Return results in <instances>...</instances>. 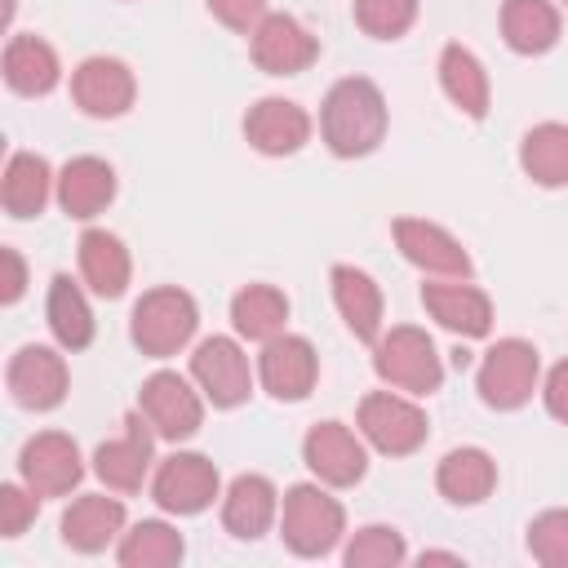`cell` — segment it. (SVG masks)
<instances>
[{
    "label": "cell",
    "mask_w": 568,
    "mask_h": 568,
    "mask_svg": "<svg viewBox=\"0 0 568 568\" xmlns=\"http://www.w3.org/2000/svg\"><path fill=\"white\" fill-rule=\"evenodd\" d=\"M373 373L390 390H404V395H430L444 382L439 351H435L430 333L417 324L382 328V337L373 342Z\"/></svg>",
    "instance_id": "cell-4"
},
{
    "label": "cell",
    "mask_w": 568,
    "mask_h": 568,
    "mask_svg": "<svg viewBox=\"0 0 568 568\" xmlns=\"http://www.w3.org/2000/svg\"><path fill=\"white\" fill-rule=\"evenodd\" d=\"M501 40L515 53H524V58L555 49V40H559V9L550 0H506L501 4Z\"/></svg>",
    "instance_id": "cell-29"
},
{
    "label": "cell",
    "mask_w": 568,
    "mask_h": 568,
    "mask_svg": "<svg viewBox=\"0 0 568 568\" xmlns=\"http://www.w3.org/2000/svg\"><path fill=\"white\" fill-rule=\"evenodd\" d=\"M439 89L470 120H484L488 106H493L488 71H484V62L466 44H444V53H439Z\"/></svg>",
    "instance_id": "cell-26"
},
{
    "label": "cell",
    "mask_w": 568,
    "mask_h": 568,
    "mask_svg": "<svg viewBox=\"0 0 568 568\" xmlns=\"http://www.w3.org/2000/svg\"><path fill=\"white\" fill-rule=\"evenodd\" d=\"M528 550L546 568H568V510H541L528 524Z\"/></svg>",
    "instance_id": "cell-36"
},
{
    "label": "cell",
    "mask_w": 568,
    "mask_h": 568,
    "mask_svg": "<svg viewBox=\"0 0 568 568\" xmlns=\"http://www.w3.org/2000/svg\"><path fill=\"white\" fill-rule=\"evenodd\" d=\"M138 413L151 422L160 439H191L204 426V390H195L182 373H151L138 390Z\"/></svg>",
    "instance_id": "cell-7"
},
{
    "label": "cell",
    "mask_w": 568,
    "mask_h": 568,
    "mask_svg": "<svg viewBox=\"0 0 568 568\" xmlns=\"http://www.w3.org/2000/svg\"><path fill=\"white\" fill-rule=\"evenodd\" d=\"M320 138L337 160H359L382 146L386 138V98L373 80L346 75L324 93L320 106Z\"/></svg>",
    "instance_id": "cell-1"
},
{
    "label": "cell",
    "mask_w": 568,
    "mask_h": 568,
    "mask_svg": "<svg viewBox=\"0 0 568 568\" xmlns=\"http://www.w3.org/2000/svg\"><path fill=\"white\" fill-rule=\"evenodd\" d=\"M541 386V355L532 342L524 337H501L484 351L479 373H475V390L488 408L497 413H515L532 399V390Z\"/></svg>",
    "instance_id": "cell-5"
},
{
    "label": "cell",
    "mask_w": 568,
    "mask_h": 568,
    "mask_svg": "<svg viewBox=\"0 0 568 568\" xmlns=\"http://www.w3.org/2000/svg\"><path fill=\"white\" fill-rule=\"evenodd\" d=\"M422 564H462V555H453V550H422Z\"/></svg>",
    "instance_id": "cell-41"
},
{
    "label": "cell",
    "mask_w": 568,
    "mask_h": 568,
    "mask_svg": "<svg viewBox=\"0 0 568 568\" xmlns=\"http://www.w3.org/2000/svg\"><path fill=\"white\" fill-rule=\"evenodd\" d=\"M564 4H568V0H564Z\"/></svg>",
    "instance_id": "cell-42"
},
{
    "label": "cell",
    "mask_w": 568,
    "mask_h": 568,
    "mask_svg": "<svg viewBox=\"0 0 568 568\" xmlns=\"http://www.w3.org/2000/svg\"><path fill=\"white\" fill-rule=\"evenodd\" d=\"M209 4V13L222 22V27H231V31H240V36H248L262 18H266V0H204Z\"/></svg>",
    "instance_id": "cell-38"
},
{
    "label": "cell",
    "mask_w": 568,
    "mask_h": 568,
    "mask_svg": "<svg viewBox=\"0 0 568 568\" xmlns=\"http://www.w3.org/2000/svg\"><path fill=\"white\" fill-rule=\"evenodd\" d=\"M355 426H359V435H364L377 453H386V457H408V453H417V448L426 444V435H430L426 413H422L408 395H399V390H368V395L359 399Z\"/></svg>",
    "instance_id": "cell-6"
},
{
    "label": "cell",
    "mask_w": 568,
    "mask_h": 568,
    "mask_svg": "<svg viewBox=\"0 0 568 568\" xmlns=\"http://www.w3.org/2000/svg\"><path fill=\"white\" fill-rule=\"evenodd\" d=\"M519 169L537 182V186H568V124L546 120L532 124L519 142Z\"/></svg>",
    "instance_id": "cell-32"
},
{
    "label": "cell",
    "mask_w": 568,
    "mask_h": 568,
    "mask_svg": "<svg viewBox=\"0 0 568 568\" xmlns=\"http://www.w3.org/2000/svg\"><path fill=\"white\" fill-rule=\"evenodd\" d=\"M435 488L453 506H479L497 488V462L484 448H453L435 466Z\"/></svg>",
    "instance_id": "cell-25"
},
{
    "label": "cell",
    "mask_w": 568,
    "mask_h": 568,
    "mask_svg": "<svg viewBox=\"0 0 568 568\" xmlns=\"http://www.w3.org/2000/svg\"><path fill=\"white\" fill-rule=\"evenodd\" d=\"M248 53L266 75H297L320 58V40L293 13H266L248 31Z\"/></svg>",
    "instance_id": "cell-14"
},
{
    "label": "cell",
    "mask_w": 568,
    "mask_h": 568,
    "mask_svg": "<svg viewBox=\"0 0 568 568\" xmlns=\"http://www.w3.org/2000/svg\"><path fill=\"white\" fill-rule=\"evenodd\" d=\"M422 306L435 324H444L457 337H484L493 328V302L479 284L466 280H430L422 284Z\"/></svg>",
    "instance_id": "cell-19"
},
{
    "label": "cell",
    "mask_w": 568,
    "mask_h": 568,
    "mask_svg": "<svg viewBox=\"0 0 568 568\" xmlns=\"http://www.w3.org/2000/svg\"><path fill=\"white\" fill-rule=\"evenodd\" d=\"M231 324L248 342H271L288 324V297L275 284H244L231 297Z\"/></svg>",
    "instance_id": "cell-31"
},
{
    "label": "cell",
    "mask_w": 568,
    "mask_h": 568,
    "mask_svg": "<svg viewBox=\"0 0 568 568\" xmlns=\"http://www.w3.org/2000/svg\"><path fill=\"white\" fill-rule=\"evenodd\" d=\"M346 532V510L324 484H293L280 497V537L293 555L320 559Z\"/></svg>",
    "instance_id": "cell-3"
},
{
    "label": "cell",
    "mask_w": 568,
    "mask_h": 568,
    "mask_svg": "<svg viewBox=\"0 0 568 568\" xmlns=\"http://www.w3.org/2000/svg\"><path fill=\"white\" fill-rule=\"evenodd\" d=\"M191 377L213 408H240L253 395V368L235 337H204L191 355Z\"/></svg>",
    "instance_id": "cell-9"
},
{
    "label": "cell",
    "mask_w": 568,
    "mask_h": 568,
    "mask_svg": "<svg viewBox=\"0 0 568 568\" xmlns=\"http://www.w3.org/2000/svg\"><path fill=\"white\" fill-rule=\"evenodd\" d=\"M0 262H4V280H0V302L13 306L22 293H27V262L18 248H0Z\"/></svg>",
    "instance_id": "cell-40"
},
{
    "label": "cell",
    "mask_w": 568,
    "mask_h": 568,
    "mask_svg": "<svg viewBox=\"0 0 568 568\" xmlns=\"http://www.w3.org/2000/svg\"><path fill=\"white\" fill-rule=\"evenodd\" d=\"M328 284H333V302H337V315L346 320V328L359 342H377L382 337V315H386V302H382L377 280L368 271H359V266L337 262L328 271Z\"/></svg>",
    "instance_id": "cell-23"
},
{
    "label": "cell",
    "mask_w": 568,
    "mask_h": 568,
    "mask_svg": "<svg viewBox=\"0 0 568 568\" xmlns=\"http://www.w3.org/2000/svg\"><path fill=\"white\" fill-rule=\"evenodd\" d=\"M302 462L328 488H351L368 470V453H364L359 435L342 422H315L302 439Z\"/></svg>",
    "instance_id": "cell-13"
},
{
    "label": "cell",
    "mask_w": 568,
    "mask_h": 568,
    "mask_svg": "<svg viewBox=\"0 0 568 568\" xmlns=\"http://www.w3.org/2000/svg\"><path fill=\"white\" fill-rule=\"evenodd\" d=\"M75 248H80V275L98 297H120L129 288L133 262H129V248H124L120 235H111L102 226H89Z\"/></svg>",
    "instance_id": "cell-28"
},
{
    "label": "cell",
    "mask_w": 568,
    "mask_h": 568,
    "mask_svg": "<svg viewBox=\"0 0 568 568\" xmlns=\"http://www.w3.org/2000/svg\"><path fill=\"white\" fill-rule=\"evenodd\" d=\"M311 115L306 106L288 102V98H257L244 115V138L253 151L262 155H297L306 142H311Z\"/></svg>",
    "instance_id": "cell-18"
},
{
    "label": "cell",
    "mask_w": 568,
    "mask_h": 568,
    "mask_svg": "<svg viewBox=\"0 0 568 568\" xmlns=\"http://www.w3.org/2000/svg\"><path fill=\"white\" fill-rule=\"evenodd\" d=\"M200 328V306L186 288L178 284H160V288H146L138 302H133V315H129V337L142 355L151 359H169L178 355Z\"/></svg>",
    "instance_id": "cell-2"
},
{
    "label": "cell",
    "mask_w": 568,
    "mask_h": 568,
    "mask_svg": "<svg viewBox=\"0 0 568 568\" xmlns=\"http://www.w3.org/2000/svg\"><path fill=\"white\" fill-rule=\"evenodd\" d=\"M541 399H546V413H550V417L568 422V359H559V364L546 373V382H541Z\"/></svg>",
    "instance_id": "cell-39"
},
{
    "label": "cell",
    "mask_w": 568,
    "mask_h": 568,
    "mask_svg": "<svg viewBox=\"0 0 568 568\" xmlns=\"http://www.w3.org/2000/svg\"><path fill=\"white\" fill-rule=\"evenodd\" d=\"M44 315H49V333L58 337L62 351H84L93 342V311H89L84 288L71 275H53L49 280Z\"/></svg>",
    "instance_id": "cell-30"
},
{
    "label": "cell",
    "mask_w": 568,
    "mask_h": 568,
    "mask_svg": "<svg viewBox=\"0 0 568 568\" xmlns=\"http://www.w3.org/2000/svg\"><path fill=\"white\" fill-rule=\"evenodd\" d=\"M71 98L93 120H120L138 98V80L120 58L98 53L71 71Z\"/></svg>",
    "instance_id": "cell-15"
},
{
    "label": "cell",
    "mask_w": 568,
    "mask_h": 568,
    "mask_svg": "<svg viewBox=\"0 0 568 568\" xmlns=\"http://www.w3.org/2000/svg\"><path fill=\"white\" fill-rule=\"evenodd\" d=\"M160 435L151 430V422L142 413H129L124 417V435L98 444L93 453V475L111 488V493H138L146 470H151V444Z\"/></svg>",
    "instance_id": "cell-17"
},
{
    "label": "cell",
    "mask_w": 568,
    "mask_h": 568,
    "mask_svg": "<svg viewBox=\"0 0 568 568\" xmlns=\"http://www.w3.org/2000/svg\"><path fill=\"white\" fill-rule=\"evenodd\" d=\"M280 519V493L266 475H235L222 493V528L240 541H257Z\"/></svg>",
    "instance_id": "cell-20"
},
{
    "label": "cell",
    "mask_w": 568,
    "mask_h": 568,
    "mask_svg": "<svg viewBox=\"0 0 568 568\" xmlns=\"http://www.w3.org/2000/svg\"><path fill=\"white\" fill-rule=\"evenodd\" d=\"M40 515V493L27 484H0V537H22Z\"/></svg>",
    "instance_id": "cell-37"
},
{
    "label": "cell",
    "mask_w": 568,
    "mask_h": 568,
    "mask_svg": "<svg viewBox=\"0 0 568 568\" xmlns=\"http://www.w3.org/2000/svg\"><path fill=\"white\" fill-rule=\"evenodd\" d=\"M53 195H58L67 217L89 222V217H98L115 200V169L106 160H98V155H75V160L62 164Z\"/></svg>",
    "instance_id": "cell-22"
},
{
    "label": "cell",
    "mask_w": 568,
    "mask_h": 568,
    "mask_svg": "<svg viewBox=\"0 0 568 568\" xmlns=\"http://www.w3.org/2000/svg\"><path fill=\"white\" fill-rule=\"evenodd\" d=\"M390 235H395V248L404 253V262H413L417 271L426 275H439V280H470V253L462 248V240L453 231H444L439 222H426V217H395L390 222Z\"/></svg>",
    "instance_id": "cell-10"
},
{
    "label": "cell",
    "mask_w": 568,
    "mask_h": 568,
    "mask_svg": "<svg viewBox=\"0 0 568 568\" xmlns=\"http://www.w3.org/2000/svg\"><path fill=\"white\" fill-rule=\"evenodd\" d=\"M62 80V62L40 36H9L4 44V84L22 98H44Z\"/></svg>",
    "instance_id": "cell-27"
},
{
    "label": "cell",
    "mask_w": 568,
    "mask_h": 568,
    "mask_svg": "<svg viewBox=\"0 0 568 568\" xmlns=\"http://www.w3.org/2000/svg\"><path fill=\"white\" fill-rule=\"evenodd\" d=\"M257 377H262V390L280 404H297L315 390V377H320V355L315 346L302 337V333H280L271 342H262V355H257Z\"/></svg>",
    "instance_id": "cell-11"
},
{
    "label": "cell",
    "mask_w": 568,
    "mask_h": 568,
    "mask_svg": "<svg viewBox=\"0 0 568 568\" xmlns=\"http://www.w3.org/2000/svg\"><path fill=\"white\" fill-rule=\"evenodd\" d=\"M182 555H186V541H182V532H178L173 524H164V519H142V524H133V528L120 537V546H115L120 568H173V564H182Z\"/></svg>",
    "instance_id": "cell-33"
},
{
    "label": "cell",
    "mask_w": 568,
    "mask_h": 568,
    "mask_svg": "<svg viewBox=\"0 0 568 568\" xmlns=\"http://www.w3.org/2000/svg\"><path fill=\"white\" fill-rule=\"evenodd\" d=\"M4 386L18 408L49 413L67 399V359L53 346H22L4 368Z\"/></svg>",
    "instance_id": "cell-16"
},
{
    "label": "cell",
    "mask_w": 568,
    "mask_h": 568,
    "mask_svg": "<svg viewBox=\"0 0 568 568\" xmlns=\"http://www.w3.org/2000/svg\"><path fill=\"white\" fill-rule=\"evenodd\" d=\"M115 537H124V501L106 493H84L62 510V541L80 555L106 550Z\"/></svg>",
    "instance_id": "cell-21"
},
{
    "label": "cell",
    "mask_w": 568,
    "mask_h": 568,
    "mask_svg": "<svg viewBox=\"0 0 568 568\" xmlns=\"http://www.w3.org/2000/svg\"><path fill=\"white\" fill-rule=\"evenodd\" d=\"M422 0H355V27L373 40H399L417 22Z\"/></svg>",
    "instance_id": "cell-35"
},
{
    "label": "cell",
    "mask_w": 568,
    "mask_h": 568,
    "mask_svg": "<svg viewBox=\"0 0 568 568\" xmlns=\"http://www.w3.org/2000/svg\"><path fill=\"white\" fill-rule=\"evenodd\" d=\"M222 493V475L204 453H173L151 475V497L164 515H200Z\"/></svg>",
    "instance_id": "cell-8"
},
{
    "label": "cell",
    "mask_w": 568,
    "mask_h": 568,
    "mask_svg": "<svg viewBox=\"0 0 568 568\" xmlns=\"http://www.w3.org/2000/svg\"><path fill=\"white\" fill-rule=\"evenodd\" d=\"M342 559H346V568H395V564L408 559V546H404V532L399 528H390V524H364L346 541Z\"/></svg>",
    "instance_id": "cell-34"
},
{
    "label": "cell",
    "mask_w": 568,
    "mask_h": 568,
    "mask_svg": "<svg viewBox=\"0 0 568 568\" xmlns=\"http://www.w3.org/2000/svg\"><path fill=\"white\" fill-rule=\"evenodd\" d=\"M18 475L27 488H36L40 497H67L80 479H84V462L71 435L62 430H40L22 444L18 453Z\"/></svg>",
    "instance_id": "cell-12"
},
{
    "label": "cell",
    "mask_w": 568,
    "mask_h": 568,
    "mask_svg": "<svg viewBox=\"0 0 568 568\" xmlns=\"http://www.w3.org/2000/svg\"><path fill=\"white\" fill-rule=\"evenodd\" d=\"M53 191H58V178H53V169H49L44 155H36V151H13V155L4 160L0 204H4L9 217L27 222V217L44 213V204H49Z\"/></svg>",
    "instance_id": "cell-24"
}]
</instances>
